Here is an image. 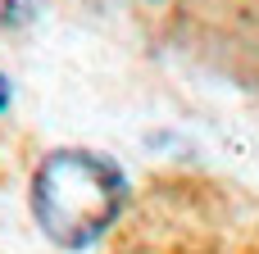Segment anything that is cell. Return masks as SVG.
I'll use <instances>...</instances> for the list:
<instances>
[{"label":"cell","instance_id":"6da1fadb","mask_svg":"<svg viewBox=\"0 0 259 254\" xmlns=\"http://www.w3.org/2000/svg\"><path fill=\"white\" fill-rule=\"evenodd\" d=\"M127 205V177L109 155L55 150L32 177V214L41 232L64 250L96 245Z\"/></svg>","mask_w":259,"mask_h":254},{"label":"cell","instance_id":"7a4b0ae2","mask_svg":"<svg viewBox=\"0 0 259 254\" xmlns=\"http://www.w3.org/2000/svg\"><path fill=\"white\" fill-rule=\"evenodd\" d=\"M5 105H9V77L0 73V109H5Z\"/></svg>","mask_w":259,"mask_h":254}]
</instances>
